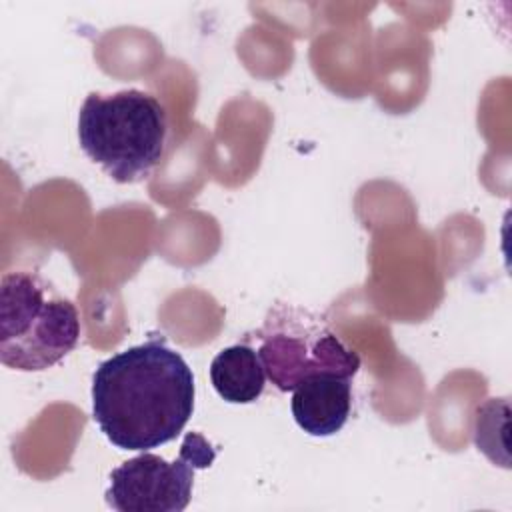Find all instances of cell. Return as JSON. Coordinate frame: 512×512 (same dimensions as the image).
<instances>
[{"label":"cell","instance_id":"cell-6","mask_svg":"<svg viewBox=\"0 0 512 512\" xmlns=\"http://www.w3.org/2000/svg\"><path fill=\"white\" fill-rule=\"evenodd\" d=\"M292 416L310 436H332L342 430L352 408V376L324 372L302 380L292 390Z\"/></svg>","mask_w":512,"mask_h":512},{"label":"cell","instance_id":"cell-7","mask_svg":"<svg viewBox=\"0 0 512 512\" xmlns=\"http://www.w3.org/2000/svg\"><path fill=\"white\" fill-rule=\"evenodd\" d=\"M216 394L230 404L256 402L266 384V372L254 346L248 342L220 350L210 364Z\"/></svg>","mask_w":512,"mask_h":512},{"label":"cell","instance_id":"cell-4","mask_svg":"<svg viewBox=\"0 0 512 512\" xmlns=\"http://www.w3.org/2000/svg\"><path fill=\"white\" fill-rule=\"evenodd\" d=\"M244 340L256 342L266 378L282 392H292L302 380L334 372L354 376L360 356L348 348L324 318L292 306L276 304L268 310L262 328Z\"/></svg>","mask_w":512,"mask_h":512},{"label":"cell","instance_id":"cell-3","mask_svg":"<svg viewBox=\"0 0 512 512\" xmlns=\"http://www.w3.org/2000/svg\"><path fill=\"white\" fill-rule=\"evenodd\" d=\"M80 316L50 280L32 270H12L0 280V362L20 372H40L68 356L80 340Z\"/></svg>","mask_w":512,"mask_h":512},{"label":"cell","instance_id":"cell-2","mask_svg":"<svg viewBox=\"0 0 512 512\" xmlns=\"http://www.w3.org/2000/svg\"><path fill=\"white\" fill-rule=\"evenodd\" d=\"M166 110L142 90L90 92L78 114L82 152L114 182L148 178L166 152Z\"/></svg>","mask_w":512,"mask_h":512},{"label":"cell","instance_id":"cell-1","mask_svg":"<svg viewBox=\"0 0 512 512\" xmlns=\"http://www.w3.org/2000/svg\"><path fill=\"white\" fill-rule=\"evenodd\" d=\"M194 374L162 338L126 348L92 376V416L120 450L146 452L174 440L194 412Z\"/></svg>","mask_w":512,"mask_h":512},{"label":"cell","instance_id":"cell-5","mask_svg":"<svg viewBox=\"0 0 512 512\" xmlns=\"http://www.w3.org/2000/svg\"><path fill=\"white\" fill-rule=\"evenodd\" d=\"M216 450L188 432L176 460L142 452L110 472L106 504L118 512H182L192 498L194 472L214 462Z\"/></svg>","mask_w":512,"mask_h":512}]
</instances>
